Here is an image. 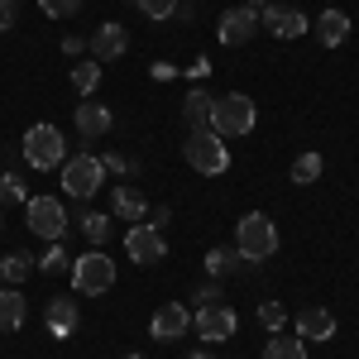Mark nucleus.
<instances>
[{
  "instance_id": "3",
  "label": "nucleus",
  "mask_w": 359,
  "mask_h": 359,
  "mask_svg": "<svg viewBox=\"0 0 359 359\" xmlns=\"http://www.w3.org/2000/svg\"><path fill=\"white\" fill-rule=\"evenodd\" d=\"M67 278H72L77 297H101V292H111V287H115V259L106 254V249H86V254L72 259Z\"/></svg>"
},
{
  "instance_id": "32",
  "label": "nucleus",
  "mask_w": 359,
  "mask_h": 359,
  "mask_svg": "<svg viewBox=\"0 0 359 359\" xmlns=\"http://www.w3.org/2000/svg\"><path fill=\"white\" fill-rule=\"evenodd\" d=\"M225 297V287H221V278H211V283H206V287H201V292H196V306H216Z\"/></svg>"
},
{
  "instance_id": "19",
  "label": "nucleus",
  "mask_w": 359,
  "mask_h": 359,
  "mask_svg": "<svg viewBox=\"0 0 359 359\" xmlns=\"http://www.w3.org/2000/svg\"><path fill=\"white\" fill-rule=\"evenodd\" d=\"M111 206H115V216H120V221H135V225L144 221V211H149L144 192H139V187H130V182H120V187H115Z\"/></svg>"
},
{
  "instance_id": "11",
  "label": "nucleus",
  "mask_w": 359,
  "mask_h": 359,
  "mask_svg": "<svg viewBox=\"0 0 359 359\" xmlns=\"http://www.w3.org/2000/svg\"><path fill=\"white\" fill-rule=\"evenodd\" d=\"M216 34H221V43H230V48L249 43V39L259 34V10H254V5H230L221 15V25H216Z\"/></svg>"
},
{
  "instance_id": "27",
  "label": "nucleus",
  "mask_w": 359,
  "mask_h": 359,
  "mask_svg": "<svg viewBox=\"0 0 359 359\" xmlns=\"http://www.w3.org/2000/svg\"><path fill=\"white\" fill-rule=\"evenodd\" d=\"M235 264H240V249H225V245L206 249V273H211V278H225V273H235Z\"/></svg>"
},
{
  "instance_id": "29",
  "label": "nucleus",
  "mask_w": 359,
  "mask_h": 359,
  "mask_svg": "<svg viewBox=\"0 0 359 359\" xmlns=\"http://www.w3.org/2000/svg\"><path fill=\"white\" fill-rule=\"evenodd\" d=\"M259 326L273 335V331H283L287 326V311H283V302H259Z\"/></svg>"
},
{
  "instance_id": "21",
  "label": "nucleus",
  "mask_w": 359,
  "mask_h": 359,
  "mask_svg": "<svg viewBox=\"0 0 359 359\" xmlns=\"http://www.w3.org/2000/svg\"><path fill=\"white\" fill-rule=\"evenodd\" d=\"M264 359H306V340L302 335H269V345H264Z\"/></svg>"
},
{
  "instance_id": "6",
  "label": "nucleus",
  "mask_w": 359,
  "mask_h": 359,
  "mask_svg": "<svg viewBox=\"0 0 359 359\" xmlns=\"http://www.w3.org/2000/svg\"><path fill=\"white\" fill-rule=\"evenodd\" d=\"M101 182H106V168L96 154H77L62 163V196H72V201H91L101 192Z\"/></svg>"
},
{
  "instance_id": "34",
  "label": "nucleus",
  "mask_w": 359,
  "mask_h": 359,
  "mask_svg": "<svg viewBox=\"0 0 359 359\" xmlns=\"http://www.w3.org/2000/svg\"><path fill=\"white\" fill-rule=\"evenodd\" d=\"M101 168H106V172H135V163H130V158H125V154H106V158H101Z\"/></svg>"
},
{
  "instance_id": "7",
  "label": "nucleus",
  "mask_w": 359,
  "mask_h": 359,
  "mask_svg": "<svg viewBox=\"0 0 359 359\" xmlns=\"http://www.w3.org/2000/svg\"><path fill=\"white\" fill-rule=\"evenodd\" d=\"M25 221H29V230L39 235V240H62L67 235V206L57 201V196H29L25 201Z\"/></svg>"
},
{
  "instance_id": "41",
  "label": "nucleus",
  "mask_w": 359,
  "mask_h": 359,
  "mask_svg": "<svg viewBox=\"0 0 359 359\" xmlns=\"http://www.w3.org/2000/svg\"><path fill=\"white\" fill-rule=\"evenodd\" d=\"M0 230H5V211H0Z\"/></svg>"
},
{
  "instance_id": "22",
  "label": "nucleus",
  "mask_w": 359,
  "mask_h": 359,
  "mask_svg": "<svg viewBox=\"0 0 359 359\" xmlns=\"http://www.w3.org/2000/svg\"><path fill=\"white\" fill-rule=\"evenodd\" d=\"M29 273H34V254H25V249H15V254L0 259V278H5L10 287H20Z\"/></svg>"
},
{
  "instance_id": "30",
  "label": "nucleus",
  "mask_w": 359,
  "mask_h": 359,
  "mask_svg": "<svg viewBox=\"0 0 359 359\" xmlns=\"http://www.w3.org/2000/svg\"><path fill=\"white\" fill-rule=\"evenodd\" d=\"M135 5H139V15H149V20H172L182 0H135Z\"/></svg>"
},
{
  "instance_id": "15",
  "label": "nucleus",
  "mask_w": 359,
  "mask_h": 359,
  "mask_svg": "<svg viewBox=\"0 0 359 359\" xmlns=\"http://www.w3.org/2000/svg\"><path fill=\"white\" fill-rule=\"evenodd\" d=\"M77 321H82L77 297H53V302L43 306V326H48L53 340H72V335H77Z\"/></svg>"
},
{
  "instance_id": "38",
  "label": "nucleus",
  "mask_w": 359,
  "mask_h": 359,
  "mask_svg": "<svg viewBox=\"0 0 359 359\" xmlns=\"http://www.w3.org/2000/svg\"><path fill=\"white\" fill-rule=\"evenodd\" d=\"M187 359H216V355H211V350H192Z\"/></svg>"
},
{
  "instance_id": "39",
  "label": "nucleus",
  "mask_w": 359,
  "mask_h": 359,
  "mask_svg": "<svg viewBox=\"0 0 359 359\" xmlns=\"http://www.w3.org/2000/svg\"><path fill=\"white\" fill-rule=\"evenodd\" d=\"M249 5H254V10H264V5H269V0H249Z\"/></svg>"
},
{
  "instance_id": "17",
  "label": "nucleus",
  "mask_w": 359,
  "mask_h": 359,
  "mask_svg": "<svg viewBox=\"0 0 359 359\" xmlns=\"http://www.w3.org/2000/svg\"><path fill=\"white\" fill-rule=\"evenodd\" d=\"M297 335H306V340H331L335 316L326 306H302V311H297Z\"/></svg>"
},
{
  "instance_id": "36",
  "label": "nucleus",
  "mask_w": 359,
  "mask_h": 359,
  "mask_svg": "<svg viewBox=\"0 0 359 359\" xmlns=\"http://www.w3.org/2000/svg\"><path fill=\"white\" fill-rule=\"evenodd\" d=\"M82 48H86V43L77 39V34H67V39H62V53H67V57H82Z\"/></svg>"
},
{
  "instance_id": "2",
  "label": "nucleus",
  "mask_w": 359,
  "mask_h": 359,
  "mask_svg": "<svg viewBox=\"0 0 359 359\" xmlns=\"http://www.w3.org/2000/svg\"><path fill=\"white\" fill-rule=\"evenodd\" d=\"M235 249H240L245 264H264V259H273V254H278V225L269 221L264 211L240 216V225H235Z\"/></svg>"
},
{
  "instance_id": "28",
  "label": "nucleus",
  "mask_w": 359,
  "mask_h": 359,
  "mask_svg": "<svg viewBox=\"0 0 359 359\" xmlns=\"http://www.w3.org/2000/svg\"><path fill=\"white\" fill-rule=\"evenodd\" d=\"M39 269H43V273H67V269H72V254L62 249V240H53V245H48V254L39 259Z\"/></svg>"
},
{
  "instance_id": "8",
  "label": "nucleus",
  "mask_w": 359,
  "mask_h": 359,
  "mask_svg": "<svg viewBox=\"0 0 359 359\" xmlns=\"http://www.w3.org/2000/svg\"><path fill=\"white\" fill-rule=\"evenodd\" d=\"M192 326H196V335H201L206 345H225L230 335L240 331V316H235L225 302H216V306H196V321H192Z\"/></svg>"
},
{
  "instance_id": "10",
  "label": "nucleus",
  "mask_w": 359,
  "mask_h": 359,
  "mask_svg": "<svg viewBox=\"0 0 359 359\" xmlns=\"http://www.w3.org/2000/svg\"><path fill=\"white\" fill-rule=\"evenodd\" d=\"M187 331H192V311H187L182 302H163L154 316H149V335H154V340H163V345L182 340Z\"/></svg>"
},
{
  "instance_id": "16",
  "label": "nucleus",
  "mask_w": 359,
  "mask_h": 359,
  "mask_svg": "<svg viewBox=\"0 0 359 359\" xmlns=\"http://www.w3.org/2000/svg\"><path fill=\"white\" fill-rule=\"evenodd\" d=\"M311 29H316V39H321L326 48H340V43L350 39V15H345V10H321Z\"/></svg>"
},
{
  "instance_id": "4",
  "label": "nucleus",
  "mask_w": 359,
  "mask_h": 359,
  "mask_svg": "<svg viewBox=\"0 0 359 359\" xmlns=\"http://www.w3.org/2000/svg\"><path fill=\"white\" fill-rule=\"evenodd\" d=\"M182 158H187L192 172H201V177H221V172H230V144H225L216 130H192L187 144H182Z\"/></svg>"
},
{
  "instance_id": "26",
  "label": "nucleus",
  "mask_w": 359,
  "mask_h": 359,
  "mask_svg": "<svg viewBox=\"0 0 359 359\" xmlns=\"http://www.w3.org/2000/svg\"><path fill=\"white\" fill-rule=\"evenodd\" d=\"M25 201H29L25 177H20V172H0V211H5V206H25Z\"/></svg>"
},
{
  "instance_id": "25",
  "label": "nucleus",
  "mask_w": 359,
  "mask_h": 359,
  "mask_svg": "<svg viewBox=\"0 0 359 359\" xmlns=\"http://www.w3.org/2000/svg\"><path fill=\"white\" fill-rule=\"evenodd\" d=\"M96 86H101V62H96V57H82V62L72 67V91H77V96H91Z\"/></svg>"
},
{
  "instance_id": "14",
  "label": "nucleus",
  "mask_w": 359,
  "mask_h": 359,
  "mask_svg": "<svg viewBox=\"0 0 359 359\" xmlns=\"http://www.w3.org/2000/svg\"><path fill=\"white\" fill-rule=\"evenodd\" d=\"M72 115H77V135L82 139H101V135H111V125H115V111L101 106V101H91V96H82L72 106Z\"/></svg>"
},
{
  "instance_id": "24",
  "label": "nucleus",
  "mask_w": 359,
  "mask_h": 359,
  "mask_svg": "<svg viewBox=\"0 0 359 359\" xmlns=\"http://www.w3.org/2000/svg\"><path fill=\"white\" fill-rule=\"evenodd\" d=\"M111 221H115V216H106V211H86V216H82V235H86V245H91V249H101L106 240H111Z\"/></svg>"
},
{
  "instance_id": "31",
  "label": "nucleus",
  "mask_w": 359,
  "mask_h": 359,
  "mask_svg": "<svg viewBox=\"0 0 359 359\" xmlns=\"http://www.w3.org/2000/svg\"><path fill=\"white\" fill-rule=\"evenodd\" d=\"M86 0H39V10L48 15V20H67V15H77Z\"/></svg>"
},
{
  "instance_id": "35",
  "label": "nucleus",
  "mask_w": 359,
  "mask_h": 359,
  "mask_svg": "<svg viewBox=\"0 0 359 359\" xmlns=\"http://www.w3.org/2000/svg\"><path fill=\"white\" fill-rule=\"evenodd\" d=\"M144 216H149L144 225H154V230H163V225L172 221V211H168V206H154V211H144Z\"/></svg>"
},
{
  "instance_id": "5",
  "label": "nucleus",
  "mask_w": 359,
  "mask_h": 359,
  "mask_svg": "<svg viewBox=\"0 0 359 359\" xmlns=\"http://www.w3.org/2000/svg\"><path fill=\"white\" fill-rule=\"evenodd\" d=\"M254 120H259V106L249 101L245 91H230V96H216V106H211V130L221 139H240L254 130Z\"/></svg>"
},
{
  "instance_id": "40",
  "label": "nucleus",
  "mask_w": 359,
  "mask_h": 359,
  "mask_svg": "<svg viewBox=\"0 0 359 359\" xmlns=\"http://www.w3.org/2000/svg\"><path fill=\"white\" fill-rule=\"evenodd\" d=\"M125 359H149V355H125Z\"/></svg>"
},
{
  "instance_id": "33",
  "label": "nucleus",
  "mask_w": 359,
  "mask_h": 359,
  "mask_svg": "<svg viewBox=\"0 0 359 359\" xmlns=\"http://www.w3.org/2000/svg\"><path fill=\"white\" fill-rule=\"evenodd\" d=\"M15 15H20V0H0V34L15 29Z\"/></svg>"
},
{
  "instance_id": "9",
  "label": "nucleus",
  "mask_w": 359,
  "mask_h": 359,
  "mask_svg": "<svg viewBox=\"0 0 359 359\" xmlns=\"http://www.w3.org/2000/svg\"><path fill=\"white\" fill-rule=\"evenodd\" d=\"M125 254L135 259V264H158V259H168V240L163 230H154V225H130L125 230Z\"/></svg>"
},
{
  "instance_id": "12",
  "label": "nucleus",
  "mask_w": 359,
  "mask_h": 359,
  "mask_svg": "<svg viewBox=\"0 0 359 359\" xmlns=\"http://www.w3.org/2000/svg\"><path fill=\"white\" fill-rule=\"evenodd\" d=\"M259 29H269L273 39H297V34H306V15L297 5H264L259 10Z\"/></svg>"
},
{
  "instance_id": "18",
  "label": "nucleus",
  "mask_w": 359,
  "mask_h": 359,
  "mask_svg": "<svg viewBox=\"0 0 359 359\" xmlns=\"http://www.w3.org/2000/svg\"><path fill=\"white\" fill-rule=\"evenodd\" d=\"M29 321V302L20 287H0V331H20Z\"/></svg>"
},
{
  "instance_id": "13",
  "label": "nucleus",
  "mask_w": 359,
  "mask_h": 359,
  "mask_svg": "<svg viewBox=\"0 0 359 359\" xmlns=\"http://www.w3.org/2000/svg\"><path fill=\"white\" fill-rule=\"evenodd\" d=\"M86 48H91V57H96L101 67H106V62H115V57L130 53V29L111 20V25H101L96 34H91V43H86Z\"/></svg>"
},
{
  "instance_id": "1",
  "label": "nucleus",
  "mask_w": 359,
  "mask_h": 359,
  "mask_svg": "<svg viewBox=\"0 0 359 359\" xmlns=\"http://www.w3.org/2000/svg\"><path fill=\"white\" fill-rule=\"evenodd\" d=\"M20 154H25L29 168H39V172H48V168H62L67 163V139L57 125L48 120H39V125H29L25 139H20Z\"/></svg>"
},
{
  "instance_id": "20",
  "label": "nucleus",
  "mask_w": 359,
  "mask_h": 359,
  "mask_svg": "<svg viewBox=\"0 0 359 359\" xmlns=\"http://www.w3.org/2000/svg\"><path fill=\"white\" fill-rule=\"evenodd\" d=\"M211 106H216V96L196 86V91H187V101H182V120L192 130H211Z\"/></svg>"
},
{
  "instance_id": "23",
  "label": "nucleus",
  "mask_w": 359,
  "mask_h": 359,
  "mask_svg": "<svg viewBox=\"0 0 359 359\" xmlns=\"http://www.w3.org/2000/svg\"><path fill=\"white\" fill-rule=\"evenodd\" d=\"M321 172H326V158H321V154H297V158H292V172H287V177H292L297 187H311V182L321 177Z\"/></svg>"
},
{
  "instance_id": "37",
  "label": "nucleus",
  "mask_w": 359,
  "mask_h": 359,
  "mask_svg": "<svg viewBox=\"0 0 359 359\" xmlns=\"http://www.w3.org/2000/svg\"><path fill=\"white\" fill-rule=\"evenodd\" d=\"M172 72H177V67H172V62H154V77H158V82H168V77H172Z\"/></svg>"
}]
</instances>
